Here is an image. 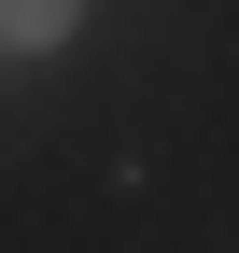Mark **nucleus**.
<instances>
[{"mask_svg": "<svg viewBox=\"0 0 239 253\" xmlns=\"http://www.w3.org/2000/svg\"><path fill=\"white\" fill-rule=\"evenodd\" d=\"M0 42H14V56H42V42H71V0H0Z\"/></svg>", "mask_w": 239, "mask_h": 253, "instance_id": "obj_1", "label": "nucleus"}]
</instances>
